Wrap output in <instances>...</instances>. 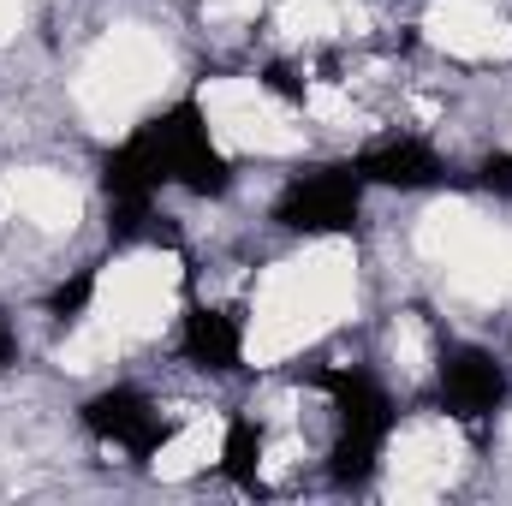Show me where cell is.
<instances>
[{"instance_id": "obj_1", "label": "cell", "mask_w": 512, "mask_h": 506, "mask_svg": "<svg viewBox=\"0 0 512 506\" xmlns=\"http://www.w3.org/2000/svg\"><path fill=\"white\" fill-rule=\"evenodd\" d=\"M316 387L340 411V441H334V465L328 471H334L340 489H364L376 477V453H382L387 429H393V399L364 370H322Z\"/></svg>"}, {"instance_id": "obj_2", "label": "cell", "mask_w": 512, "mask_h": 506, "mask_svg": "<svg viewBox=\"0 0 512 506\" xmlns=\"http://www.w3.org/2000/svg\"><path fill=\"white\" fill-rule=\"evenodd\" d=\"M137 143L155 155V167L167 173V179H179L191 197H221L227 185H233V167L221 161V149L209 143V126H203V108L197 102H179V108H167L161 120H149V126L137 131Z\"/></svg>"}, {"instance_id": "obj_3", "label": "cell", "mask_w": 512, "mask_h": 506, "mask_svg": "<svg viewBox=\"0 0 512 506\" xmlns=\"http://www.w3.org/2000/svg\"><path fill=\"white\" fill-rule=\"evenodd\" d=\"M358 167H322V173H304L280 191L274 203V221L286 233H352L358 227Z\"/></svg>"}, {"instance_id": "obj_4", "label": "cell", "mask_w": 512, "mask_h": 506, "mask_svg": "<svg viewBox=\"0 0 512 506\" xmlns=\"http://www.w3.org/2000/svg\"><path fill=\"white\" fill-rule=\"evenodd\" d=\"M84 423H90V435L126 447L131 459H149V453L173 435V429L161 423V411H155L137 387H108V393H96V399L84 405Z\"/></svg>"}, {"instance_id": "obj_5", "label": "cell", "mask_w": 512, "mask_h": 506, "mask_svg": "<svg viewBox=\"0 0 512 506\" xmlns=\"http://www.w3.org/2000/svg\"><path fill=\"white\" fill-rule=\"evenodd\" d=\"M501 399H507V376H501V364H495L483 346H459V352L441 358V411L477 423V417H489Z\"/></svg>"}, {"instance_id": "obj_6", "label": "cell", "mask_w": 512, "mask_h": 506, "mask_svg": "<svg viewBox=\"0 0 512 506\" xmlns=\"http://www.w3.org/2000/svg\"><path fill=\"white\" fill-rule=\"evenodd\" d=\"M358 179H370V185H393V191H423V185H441V155L429 149V143H417V137H393V143H376V149H364L358 161Z\"/></svg>"}, {"instance_id": "obj_7", "label": "cell", "mask_w": 512, "mask_h": 506, "mask_svg": "<svg viewBox=\"0 0 512 506\" xmlns=\"http://www.w3.org/2000/svg\"><path fill=\"white\" fill-rule=\"evenodd\" d=\"M239 352H245V340H239V322L227 310H209V304L185 310V358L197 370L227 376V370H239Z\"/></svg>"}, {"instance_id": "obj_8", "label": "cell", "mask_w": 512, "mask_h": 506, "mask_svg": "<svg viewBox=\"0 0 512 506\" xmlns=\"http://www.w3.org/2000/svg\"><path fill=\"white\" fill-rule=\"evenodd\" d=\"M167 173L155 167V155L131 137L120 143L108 161H102V185H108V203H155V185H161Z\"/></svg>"}, {"instance_id": "obj_9", "label": "cell", "mask_w": 512, "mask_h": 506, "mask_svg": "<svg viewBox=\"0 0 512 506\" xmlns=\"http://www.w3.org/2000/svg\"><path fill=\"white\" fill-rule=\"evenodd\" d=\"M256 453H262V435H256V423L251 417H233V429H227V447H221V471L233 477V483H245L251 489L256 483Z\"/></svg>"}, {"instance_id": "obj_10", "label": "cell", "mask_w": 512, "mask_h": 506, "mask_svg": "<svg viewBox=\"0 0 512 506\" xmlns=\"http://www.w3.org/2000/svg\"><path fill=\"white\" fill-rule=\"evenodd\" d=\"M90 292H96V274H90V268H78L66 286H54L48 316H54V322H78V316H84V304H90Z\"/></svg>"}, {"instance_id": "obj_11", "label": "cell", "mask_w": 512, "mask_h": 506, "mask_svg": "<svg viewBox=\"0 0 512 506\" xmlns=\"http://www.w3.org/2000/svg\"><path fill=\"white\" fill-rule=\"evenodd\" d=\"M483 185H489L495 197H512V155H501V149H495V155L483 161Z\"/></svg>"}, {"instance_id": "obj_12", "label": "cell", "mask_w": 512, "mask_h": 506, "mask_svg": "<svg viewBox=\"0 0 512 506\" xmlns=\"http://www.w3.org/2000/svg\"><path fill=\"white\" fill-rule=\"evenodd\" d=\"M268 90H280V96H298V84H292V72H286V66H268Z\"/></svg>"}, {"instance_id": "obj_13", "label": "cell", "mask_w": 512, "mask_h": 506, "mask_svg": "<svg viewBox=\"0 0 512 506\" xmlns=\"http://www.w3.org/2000/svg\"><path fill=\"white\" fill-rule=\"evenodd\" d=\"M18 358V334L6 328V316H0V364H12Z\"/></svg>"}]
</instances>
